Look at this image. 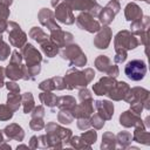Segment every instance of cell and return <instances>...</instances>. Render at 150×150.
<instances>
[{"mask_svg": "<svg viewBox=\"0 0 150 150\" xmlns=\"http://www.w3.org/2000/svg\"><path fill=\"white\" fill-rule=\"evenodd\" d=\"M94 70L88 68L84 71H79L76 69H70L66 74L64 77V84L68 89L73 88H86V86L93 80L94 77Z\"/></svg>", "mask_w": 150, "mask_h": 150, "instance_id": "1", "label": "cell"}, {"mask_svg": "<svg viewBox=\"0 0 150 150\" xmlns=\"http://www.w3.org/2000/svg\"><path fill=\"white\" fill-rule=\"evenodd\" d=\"M8 55H9V46L5 43L4 41H1L0 42V60L1 61L6 60Z\"/></svg>", "mask_w": 150, "mask_h": 150, "instance_id": "32", "label": "cell"}, {"mask_svg": "<svg viewBox=\"0 0 150 150\" xmlns=\"http://www.w3.org/2000/svg\"><path fill=\"white\" fill-rule=\"evenodd\" d=\"M12 116H13L12 109L8 105L0 104V120L1 121H6V120H9Z\"/></svg>", "mask_w": 150, "mask_h": 150, "instance_id": "30", "label": "cell"}, {"mask_svg": "<svg viewBox=\"0 0 150 150\" xmlns=\"http://www.w3.org/2000/svg\"><path fill=\"white\" fill-rule=\"evenodd\" d=\"M137 40L129 32L123 30L120 32L115 38V47L116 49H132L137 46Z\"/></svg>", "mask_w": 150, "mask_h": 150, "instance_id": "7", "label": "cell"}, {"mask_svg": "<svg viewBox=\"0 0 150 150\" xmlns=\"http://www.w3.org/2000/svg\"><path fill=\"white\" fill-rule=\"evenodd\" d=\"M100 33L96 35L95 40H94V45L100 48V49H104L108 47L109 42H110V39H111V30L109 27H103V28H100Z\"/></svg>", "mask_w": 150, "mask_h": 150, "instance_id": "14", "label": "cell"}, {"mask_svg": "<svg viewBox=\"0 0 150 150\" xmlns=\"http://www.w3.org/2000/svg\"><path fill=\"white\" fill-rule=\"evenodd\" d=\"M40 100L43 104H46L47 107H55L57 105V101H59V97H56L54 94H52L50 91H45L42 94H40Z\"/></svg>", "mask_w": 150, "mask_h": 150, "instance_id": "22", "label": "cell"}, {"mask_svg": "<svg viewBox=\"0 0 150 150\" xmlns=\"http://www.w3.org/2000/svg\"><path fill=\"white\" fill-rule=\"evenodd\" d=\"M8 34H9V42L12 46L14 47H19L21 48L22 45L26 43V34L22 32V29L20 28V26L15 22H9L7 23V28Z\"/></svg>", "mask_w": 150, "mask_h": 150, "instance_id": "6", "label": "cell"}, {"mask_svg": "<svg viewBox=\"0 0 150 150\" xmlns=\"http://www.w3.org/2000/svg\"><path fill=\"white\" fill-rule=\"evenodd\" d=\"M117 141L120 142L121 146H125L130 141H131V136L128 132H121L117 135Z\"/></svg>", "mask_w": 150, "mask_h": 150, "instance_id": "31", "label": "cell"}, {"mask_svg": "<svg viewBox=\"0 0 150 150\" xmlns=\"http://www.w3.org/2000/svg\"><path fill=\"white\" fill-rule=\"evenodd\" d=\"M1 142H2V134L0 132V143H1Z\"/></svg>", "mask_w": 150, "mask_h": 150, "instance_id": "42", "label": "cell"}, {"mask_svg": "<svg viewBox=\"0 0 150 150\" xmlns=\"http://www.w3.org/2000/svg\"><path fill=\"white\" fill-rule=\"evenodd\" d=\"M29 35H30L34 40H36L39 43H42L43 41H47V40H48L47 34H46L42 29H40V28H38V27H33V29L29 32Z\"/></svg>", "mask_w": 150, "mask_h": 150, "instance_id": "26", "label": "cell"}, {"mask_svg": "<svg viewBox=\"0 0 150 150\" xmlns=\"http://www.w3.org/2000/svg\"><path fill=\"white\" fill-rule=\"evenodd\" d=\"M21 55L14 50L12 53V59H11V63L8 64V67L6 68V75L11 79V80H19L22 79L23 76V71H22V66H21Z\"/></svg>", "mask_w": 150, "mask_h": 150, "instance_id": "5", "label": "cell"}, {"mask_svg": "<svg viewBox=\"0 0 150 150\" xmlns=\"http://www.w3.org/2000/svg\"><path fill=\"white\" fill-rule=\"evenodd\" d=\"M129 90L130 89H129V87H128V84L125 82H116L115 86L111 88V90L107 95H109V97L118 101L121 98H124L128 95Z\"/></svg>", "mask_w": 150, "mask_h": 150, "instance_id": "15", "label": "cell"}, {"mask_svg": "<svg viewBox=\"0 0 150 150\" xmlns=\"http://www.w3.org/2000/svg\"><path fill=\"white\" fill-rule=\"evenodd\" d=\"M66 4L70 9H79V11H88L93 16L97 15L98 12L102 9L101 6L97 5L95 0H66Z\"/></svg>", "mask_w": 150, "mask_h": 150, "instance_id": "4", "label": "cell"}, {"mask_svg": "<svg viewBox=\"0 0 150 150\" xmlns=\"http://www.w3.org/2000/svg\"><path fill=\"white\" fill-rule=\"evenodd\" d=\"M90 125H94L96 129H100V128H102L104 125V120L100 115H95L90 120Z\"/></svg>", "mask_w": 150, "mask_h": 150, "instance_id": "33", "label": "cell"}, {"mask_svg": "<svg viewBox=\"0 0 150 150\" xmlns=\"http://www.w3.org/2000/svg\"><path fill=\"white\" fill-rule=\"evenodd\" d=\"M41 47H42V50L43 53L49 56V57H53L56 55V53L59 52V47L52 41V40H47V41H43L41 43Z\"/></svg>", "mask_w": 150, "mask_h": 150, "instance_id": "21", "label": "cell"}, {"mask_svg": "<svg viewBox=\"0 0 150 150\" xmlns=\"http://www.w3.org/2000/svg\"><path fill=\"white\" fill-rule=\"evenodd\" d=\"M142 12L139 9V7L135 4H129L125 7V18L127 20H138L141 19Z\"/></svg>", "mask_w": 150, "mask_h": 150, "instance_id": "20", "label": "cell"}, {"mask_svg": "<svg viewBox=\"0 0 150 150\" xmlns=\"http://www.w3.org/2000/svg\"><path fill=\"white\" fill-rule=\"evenodd\" d=\"M30 128L34 130H40L43 128V122L42 117H33L30 121Z\"/></svg>", "mask_w": 150, "mask_h": 150, "instance_id": "34", "label": "cell"}, {"mask_svg": "<svg viewBox=\"0 0 150 150\" xmlns=\"http://www.w3.org/2000/svg\"><path fill=\"white\" fill-rule=\"evenodd\" d=\"M118 9H120V5L116 0H112L110 1L100 13V20L102 23L104 25H108L109 22H111L114 20V16L116 13H118Z\"/></svg>", "mask_w": 150, "mask_h": 150, "instance_id": "10", "label": "cell"}, {"mask_svg": "<svg viewBox=\"0 0 150 150\" xmlns=\"http://www.w3.org/2000/svg\"><path fill=\"white\" fill-rule=\"evenodd\" d=\"M115 83L116 82L112 77L105 76V77H102L96 84H94L93 90L96 95H107L111 90V88L115 86Z\"/></svg>", "mask_w": 150, "mask_h": 150, "instance_id": "12", "label": "cell"}, {"mask_svg": "<svg viewBox=\"0 0 150 150\" xmlns=\"http://www.w3.org/2000/svg\"><path fill=\"white\" fill-rule=\"evenodd\" d=\"M63 0H52V6L56 7L57 5H60V2H62Z\"/></svg>", "mask_w": 150, "mask_h": 150, "instance_id": "41", "label": "cell"}, {"mask_svg": "<svg viewBox=\"0 0 150 150\" xmlns=\"http://www.w3.org/2000/svg\"><path fill=\"white\" fill-rule=\"evenodd\" d=\"M63 59H67L71 64L82 67L87 63V57L80 49L77 45H71V46H66V48L61 53Z\"/></svg>", "mask_w": 150, "mask_h": 150, "instance_id": "2", "label": "cell"}, {"mask_svg": "<svg viewBox=\"0 0 150 150\" xmlns=\"http://www.w3.org/2000/svg\"><path fill=\"white\" fill-rule=\"evenodd\" d=\"M21 103V96L19 95V93H11L8 94V98H7V105L12 109V111L18 110Z\"/></svg>", "mask_w": 150, "mask_h": 150, "instance_id": "24", "label": "cell"}, {"mask_svg": "<svg viewBox=\"0 0 150 150\" xmlns=\"http://www.w3.org/2000/svg\"><path fill=\"white\" fill-rule=\"evenodd\" d=\"M95 66L98 70L105 71L110 77H116L118 74V68L116 66H112L110 60L105 55H100L95 61Z\"/></svg>", "mask_w": 150, "mask_h": 150, "instance_id": "9", "label": "cell"}, {"mask_svg": "<svg viewBox=\"0 0 150 150\" xmlns=\"http://www.w3.org/2000/svg\"><path fill=\"white\" fill-rule=\"evenodd\" d=\"M71 111L70 110H67V109H62L59 114V121L61 123H66V124H69L71 123L73 121V114H70Z\"/></svg>", "mask_w": 150, "mask_h": 150, "instance_id": "28", "label": "cell"}, {"mask_svg": "<svg viewBox=\"0 0 150 150\" xmlns=\"http://www.w3.org/2000/svg\"><path fill=\"white\" fill-rule=\"evenodd\" d=\"M120 122H121V124H123L124 127H131V125L139 124L142 121H141L135 114H132L131 111H125L124 114L121 115Z\"/></svg>", "mask_w": 150, "mask_h": 150, "instance_id": "19", "label": "cell"}, {"mask_svg": "<svg viewBox=\"0 0 150 150\" xmlns=\"http://www.w3.org/2000/svg\"><path fill=\"white\" fill-rule=\"evenodd\" d=\"M57 105L61 109H67L71 111L73 108L76 105V102H75V98L71 96H62V97H59Z\"/></svg>", "mask_w": 150, "mask_h": 150, "instance_id": "23", "label": "cell"}, {"mask_svg": "<svg viewBox=\"0 0 150 150\" xmlns=\"http://www.w3.org/2000/svg\"><path fill=\"white\" fill-rule=\"evenodd\" d=\"M5 134L8 138H14L16 141H22L23 136H25V132L22 130L21 127H19L18 124H9L8 127L5 128Z\"/></svg>", "mask_w": 150, "mask_h": 150, "instance_id": "18", "label": "cell"}, {"mask_svg": "<svg viewBox=\"0 0 150 150\" xmlns=\"http://www.w3.org/2000/svg\"><path fill=\"white\" fill-rule=\"evenodd\" d=\"M115 146V136L111 132H105L103 135V141L101 144L102 149H107V148H114Z\"/></svg>", "mask_w": 150, "mask_h": 150, "instance_id": "27", "label": "cell"}, {"mask_svg": "<svg viewBox=\"0 0 150 150\" xmlns=\"http://www.w3.org/2000/svg\"><path fill=\"white\" fill-rule=\"evenodd\" d=\"M88 98H91L90 93H89L87 89L81 90V91H80V100H81V101H83V100H88Z\"/></svg>", "mask_w": 150, "mask_h": 150, "instance_id": "38", "label": "cell"}, {"mask_svg": "<svg viewBox=\"0 0 150 150\" xmlns=\"http://www.w3.org/2000/svg\"><path fill=\"white\" fill-rule=\"evenodd\" d=\"M53 13L47 9V8H43L42 11H40L39 13V19H40V22L43 25V26H47V28L52 32V30H55V29H60V27L55 23L54 19H53Z\"/></svg>", "mask_w": 150, "mask_h": 150, "instance_id": "16", "label": "cell"}, {"mask_svg": "<svg viewBox=\"0 0 150 150\" xmlns=\"http://www.w3.org/2000/svg\"><path fill=\"white\" fill-rule=\"evenodd\" d=\"M6 87L8 88V90L11 93H19L20 91V88H19V86L15 82H7L6 83Z\"/></svg>", "mask_w": 150, "mask_h": 150, "instance_id": "36", "label": "cell"}, {"mask_svg": "<svg viewBox=\"0 0 150 150\" xmlns=\"http://www.w3.org/2000/svg\"><path fill=\"white\" fill-rule=\"evenodd\" d=\"M76 22H77V26L82 29H86L90 33H94V32H97L100 30V23L94 20V16L90 14V13H82L77 16L76 19Z\"/></svg>", "mask_w": 150, "mask_h": 150, "instance_id": "8", "label": "cell"}, {"mask_svg": "<svg viewBox=\"0 0 150 150\" xmlns=\"http://www.w3.org/2000/svg\"><path fill=\"white\" fill-rule=\"evenodd\" d=\"M21 103H23V112L28 114L32 111L34 108V100L32 93H25L23 96L21 97Z\"/></svg>", "mask_w": 150, "mask_h": 150, "instance_id": "25", "label": "cell"}, {"mask_svg": "<svg viewBox=\"0 0 150 150\" xmlns=\"http://www.w3.org/2000/svg\"><path fill=\"white\" fill-rule=\"evenodd\" d=\"M96 109L103 120H109L114 112V105L109 101H96Z\"/></svg>", "mask_w": 150, "mask_h": 150, "instance_id": "17", "label": "cell"}, {"mask_svg": "<svg viewBox=\"0 0 150 150\" xmlns=\"http://www.w3.org/2000/svg\"><path fill=\"white\" fill-rule=\"evenodd\" d=\"M81 138H82L86 143H88V144L90 145L91 143H95V141H96V138H97V134H96L95 130H89V131L82 134V135H81Z\"/></svg>", "mask_w": 150, "mask_h": 150, "instance_id": "29", "label": "cell"}, {"mask_svg": "<svg viewBox=\"0 0 150 150\" xmlns=\"http://www.w3.org/2000/svg\"><path fill=\"white\" fill-rule=\"evenodd\" d=\"M55 18L67 25H70L75 21L73 14H71V9L68 7V5L66 4V0L62 1L60 5L56 6V11H55Z\"/></svg>", "mask_w": 150, "mask_h": 150, "instance_id": "11", "label": "cell"}, {"mask_svg": "<svg viewBox=\"0 0 150 150\" xmlns=\"http://www.w3.org/2000/svg\"><path fill=\"white\" fill-rule=\"evenodd\" d=\"M116 56H115V61L116 62H123L127 59V53L124 49H116Z\"/></svg>", "mask_w": 150, "mask_h": 150, "instance_id": "35", "label": "cell"}, {"mask_svg": "<svg viewBox=\"0 0 150 150\" xmlns=\"http://www.w3.org/2000/svg\"><path fill=\"white\" fill-rule=\"evenodd\" d=\"M45 115V109L42 107H36L34 109V112H33V117H43Z\"/></svg>", "mask_w": 150, "mask_h": 150, "instance_id": "37", "label": "cell"}, {"mask_svg": "<svg viewBox=\"0 0 150 150\" xmlns=\"http://www.w3.org/2000/svg\"><path fill=\"white\" fill-rule=\"evenodd\" d=\"M6 28H7V21H6V19L0 18V34L4 30H6Z\"/></svg>", "mask_w": 150, "mask_h": 150, "instance_id": "39", "label": "cell"}, {"mask_svg": "<svg viewBox=\"0 0 150 150\" xmlns=\"http://www.w3.org/2000/svg\"><path fill=\"white\" fill-rule=\"evenodd\" d=\"M50 40L57 46V47H64L68 43L73 41V35L70 33L62 32L61 29H55L52 30V38Z\"/></svg>", "mask_w": 150, "mask_h": 150, "instance_id": "13", "label": "cell"}, {"mask_svg": "<svg viewBox=\"0 0 150 150\" xmlns=\"http://www.w3.org/2000/svg\"><path fill=\"white\" fill-rule=\"evenodd\" d=\"M124 73L130 80L139 81L144 77V75L146 73L145 62L142 60H132L127 63V66L124 68Z\"/></svg>", "mask_w": 150, "mask_h": 150, "instance_id": "3", "label": "cell"}, {"mask_svg": "<svg viewBox=\"0 0 150 150\" xmlns=\"http://www.w3.org/2000/svg\"><path fill=\"white\" fill-rule=\"evenodd\" d=\"M4 86V68L0 67V88Z\"/></svg>", "mask_w": 150, "mask_h": 150, "instance_id": "40", "label": "cell"}]
</instances>
